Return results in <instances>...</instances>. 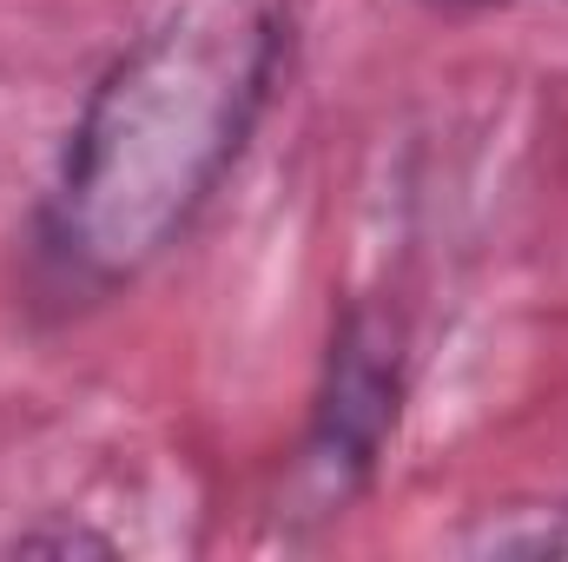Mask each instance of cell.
Here are the masks:
<instances>
[{
	"label": "cell",
	"mask_w": 568,
	"mask_h": 562,
	"mask_svg": "<svg viewBox=\"0 0 568 562\" xmlns=\"http://www.w3.org/2000/svg\"><path fill=\"white\" fill-rule=\"evenodd\" d=\"M429 7H443V13H483V7H516V0H429Z\"/></svg>",
	"instance_id": "4"
},
{
	"label": "cell",
	"mask_w": 568,
	"mask_h": 562,
	"mask_svg": "<svg viewBox=\"0 0 568 562\" xmlns=\"http://www.w3.org/2000/svg\"><path fill=\"white\" fill-rule=\"evenodd\" d=\"M13 550H27V556H33V550H100V556H106L113 543H106V536H80V530H33V536H20Z\"/></svg>",
	"instance_id": "3"
},
{
	"label": "cell",
	"mask_w": 568,
	"mask_h": 562,
	"mask_svg": "<svg viewBox=\"0 0 568 562\" xmlns=\"http://www.w3.org/2000/svg\"><path fill=\"white\" fill-rule=\"evenodd\" d=\"M397 384H404V351H397V324L377 318V311H351L337 344H331V378H324V398H317V423H311V443H304V476L324 490V496H351L390 423H397Z\"/></svg>",
	"instance_id": "2"
},
{
	"label": "cell",
	"mask_w": 568,
	"mask_h": 562,
	"mask_svg": "<svg viewBox=\"0 0 568 562\" xmlns=\"http://www.w3.org/2000/svg\"><path fill=\"white\" fill-rule=\"evenodd\" d=\"M278 53V0H185L106 67L53 192V245L80 279H140L185 239L252 140Z\"/></svg>",
	"instance_id": "1"
}]
</instances>
